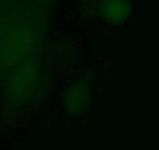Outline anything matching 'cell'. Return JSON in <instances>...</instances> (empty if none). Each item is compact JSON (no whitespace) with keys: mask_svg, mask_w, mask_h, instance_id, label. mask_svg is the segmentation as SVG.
Wrapping results in <instances>:
<instances>
[{"mask_svg":"<svg viewBox=\"0 0 159 150\" xmlns=\"http://www.w3.org/2000/svg\"><path fill=\"white\" fill-rule=\"evenodd\" d=\"M131 14V5L128 0H105L102 5V16L111 24H122Z\"/></svg>","mask_w":159,"mask_h":150,"instance_id":"obj_1","label":"cell"},{"mask_svg":"<svg viewBox=\"0 0 159 150\" xmlns=\"http://www.w3.org/2000/svg\"><path fill=\"white\" fill-rule=\"evenodd\" d=\"M86 103H88V94H86V89L80 88V86H75L72 88L67 96H66V106L70 113H78V111H83L86 108Z\"/></svg>","mask_w":159,"mask_h":150,"instance_id":"obj_2","label":"cell"}]
</instances>
